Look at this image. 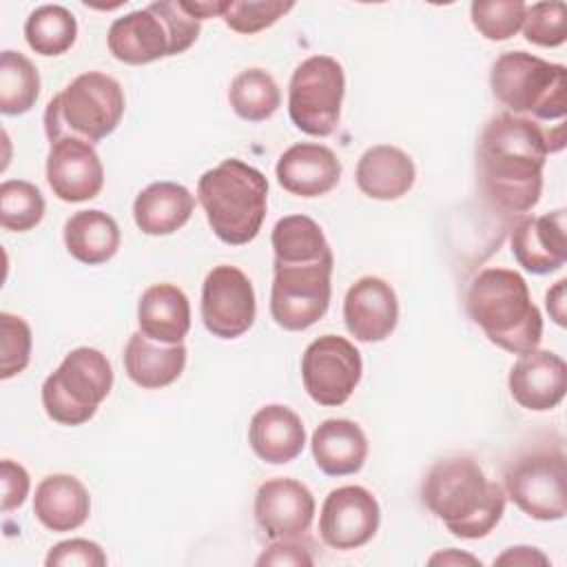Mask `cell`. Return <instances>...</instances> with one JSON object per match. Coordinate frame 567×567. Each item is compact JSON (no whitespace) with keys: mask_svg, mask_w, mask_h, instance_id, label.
<instances>
[{"mask_svg":"<svg viewBox=\"0 0 567 567\" xmlns=\"http://www.w3.org/2000/svg\"><path fill=\"white\" fill-rule=\"evenodd\" d=\"M270 244L275 261L284 264L317 261L332 255L321 226L306 215L281 217L270 233Z\"/></svg>","mask_w":567,"mask_h":567,"instance_id":"f1b7e54d","label":"cell"},{"mask_svg":"<svg viewBox=\"0 0 567 567\" xmlns=\"http://www.w3.org/2000/svg\"><path fill=\"white\" fill-rule=\"evenodd\" d=\"M0 379H11L20 374L31 361V328L29 323L11 312H0Z\"/></svg>","mask_w":567,"mask_h":567,"instance_id":"e575fe53","label":"cell"},{"mask_svg":"<svg viewBox=\"0 0 567 567\" xmlns=\"http://www.w3.org/2000/svg\"><path fill=\"white\" fill-rule=\"evenodd\" d=\"M343 93V66L330 55H310L292 71L288 115L301 133L328 137L339 124Z\"/></svg>","mask_w":567,"mask_h":567,"instance_id":"ba28073f","label":"cell"},{"mask_svg":"<svg viewBox=\"0 0 567 567\" xmlns=\"http://www.w3.org/2000/svg\"><path fill=\"white\" fill-rule=\"evenodd\" d=\"M312 492L295 478H270L255 494V520L270 540L301 538L315 518Z\"/></svg>","mask_w":567,"mask_h":567,"instance_id":"9a60e30c","label":"cell"},{"mask_svg":"<svg viewBox=\"0 0 567 567\" xmlns=\"http://www.w3.org/2000/svg\"><path fill=\"white\" fill-rule=\"evenodd\" d=\"M512 255L532 275H549L565 266L567 239H565V210L540 217H523L509 237Z\"/></svg>","mask_w":567,"mask_h":567,"instance_id":"ffe728a7","label":"cell"},{"mask_svg":"<svg viewBox=\"0 0 567 567\" xmlns=\"http://www.w3.org/2000/svg\"><path fill=\"white\" fill-rule=\"evenodd\" d=\"M341 159L332 148L315 142H301L286 148L275 166L277 182L297 197H321L341 179Z\"/></svg>","mask_w":567,"mask_h":567,"instance_id":"d6986e66","label":"cell"},{"mask_svg":"<svg viewBox=\"0 0 567 567\" xmlns=\"http://www.w3.org/2000/svg\"><path fill=\"white\" fill-rule=\"evenodd\" d=\"M563 146V124L551 131L523 115H494L476 144V171L485 199L507 215L532 210L543 193L545 159Z\"/></svg>","mask_w":567,"mask_h":567,"instance_id":"6da1fadb","label":"cell"},{"mask_svg":"<svg viewBox=\"0 0 567 567\" xmlns=\"http://www.w3.org/2000/svg\"><path fill=\"white\" fill-rule=\"evenodd\" d=\"M343 321L357 341L377 343L388 339L399 321L394 288L381 277L357 279L343 299Z\"/></svg>","mask_w":567,"mask_h":567,"instance_id":"2e32d148","label":"cell"},{"mask_svg":"<svg viewBox=\"0 0 567 567\" xmlns=\"http://www.w3.org/2000/svg\"><path fill=\"white\" fill-rule=\"evenodd\" d=\"M140 332L148 339L177 346L190 330V303L182 288L175 284L148 286L137 303Z\"/></svg>","mask_w":567,"mask_h":567,"instance_id":"603a6c76","label":"cell"},{"mask_svg":"<svg viewBox=\"0 0 567 567\" xmlns=\"http://www.w3.org/2000/svg\"><path fill=\"white\" fill-rule=\"evenodd\" d=\"M315 465L328 476L357 474L368 458V439L350 419H326L310 439Z\"/></svg>","mask_w":567,"mask_h":567,"instance_id":"d4e9b609","label":"cell"},{"mask_svg":"<svg viewBox=\"0 0 567 567\" xmlns=\"http://www.w3.org/2000/svg\"><path fill=\"white\" fill-rule=\"evenodd\" d=\"M120 239L117 221L97 208L78 210L64 221V246L73 259L86 266H100L113 259Z\"/></svg>","mask_w":567,"mask_h":567,"instance_id":"83f0119b","label":"cell"},{"mask_svg":"<svg viewBox=\"0 0 567 567\" xmlns=\"http://www.w3.org/2000/svg\"><path fill=\"white\" fill-rule=\"evenodd\" d=\"M33 514L51 532H71L86 523L91 496L73 474H49L35 487Z\"/></svg>","mask_w":567,"mask_h":567,"instance_id":"cb8c5ba5","label":"cell"},{"mask_svg":"<svg viewBox=\"0 0 567 567\" xmlns=\"http://www.w3.org/2000/svg\"><path fill=\"white\" fill-rule=\"evenodd\" d=\"M354 177L365 197L392 202L414 186L416 168L405 151L390 144H377L359 157Z\"/></svg>","mask_w":567,"mask_h":567,"instance_id":"7402d4cb","label":"cell"},{"mask_svg":"<svg viewBox=\"0 0 567 567\" xmlns=\"http://www.w3.org/2000/svg\"><path fill=\"white\" fill-rule=\"evenodd\" d=\"M334 257L317 261H275L270 288V317L284 330L299 332L315 326L330 306Z\"/></svg>","mask_w":567,"mask_h":567,"instance_id":"9c48e42d","label":"cell"},{"mask_svg":"<svg viewBox=\"0 0 567 567\" xmlns=\"http://www.w3.org/2000/svg\"><path fill=\"white\" fill-rule=\"evenodd\" d=\"M421 498L450 534L476 540L501 523L507 494L474 458L447 456L425 474Z\"/></svg>","mask_w":567,"mask_h":567,"instance_id":"7a4b0ae2","label":"cell"},{"mask_svg":"<svg viewBox=\"0 0 567 567\" xmlns=\"http://www.w3.org/2000/svg\"><path fill=\"white\" fill-rule=\"evenodd\" d=\"M567 7L565 2H536L527 4L523 18L525 40L538 47H560L567 40Z\"/></svg>","mask_w":567,"mask_h":567,"instance_id":"8d00e7d4","label":"cell"},{"mask_svg":"<svg viewBox=\"0 0 567 567\" xmlns=\"http://www.w3.org/2000/svg\"><path fill=\"white\" fill-rule=\"evenodd\" d=\"M505 494L514 505L536 520H560L565 503V452L532 450L505 467Z\"/></svg>","mask_w":567,"mask_h":567,"instance_id":"30bf717a","label":"cell"},{"mask_svg":"<svg viewBox=\"0 0 567 567\" xmlns=\"http://www.w3.org/2000/svg\"><path fill=\"white\" fill-rule=\"evenodd\" d=\"M228 102L241 120L264 122L279 109L281 91L268 71L246 69L233 78Z\"/></svg>","mask_w":567,"mask_h":567,"instance_id":"4dcf8cb0","label":"cell"},{"mask_svg":"<svg viewBox=\"0 0 567 567\" xmlns=\"http://www.w3.org/2000/svg\"><path fill=\"white\" fill-rule=\"evenodd\" d=\"M494 565H520V567H534V565H549V558L536 549V547H527V545H516V547H509L505 549L496 560Z\"/></svg>","mask_w":567,"mask_h":567,"instance_id":"60d3db41","label":"cell"},{"mask_svg":"<svg viewBox=\"0 0 567 567\" xmlns=\"http://www.w3.org/2000/svg\"><path fill=\"white\" fill-rule=\"evenodd\" d=\"M381 509L372 492L361 485L332 489L319 514V536L332 549H359L370 543L379 529Z\"/></svg>","mask_w":567,"mask_h":567,"instance_id":"4fadbf2b","label":"cell"},{"mask_svg":"<svg viewBox=\"0 0 567 567\" xmlns=\"http://www.w3.org/2000/svg\"><path fill=\"white\" fill-rule=\"evenodd\" d=\"M122 84L100 71H86L53 95L44 111L49 142L73 135L91 144L111 135L124 115Z\"/></svg>","mask_w":567,"mask_h":567,"instance_id":"5b68a950","label":"cell"},{"mask_svg":"<svg viewBox=\"0 0 567 567\" xmlns=\"http://www.w3.org/2000/svg\"><path fill=\"white\" fill-rule=\"evenodd\" d=\"M195 210V197L177 182H153L133 202L135 226L144 235L162 237L179 230Z\"/></svg>","mask_w":567,"mask_h":567,"instance_id":"484cf974","label":"cell"},{"mask_svg":"<svg viewBox=\"0 0 567 567\" xmlns=\"http://www.w3.org/2000/svg\"><path fill=\"white\" fill-rule=\"evenodd\" d=\"M47 567H104L106 565V554L102 547L93 540L86 538H71L53 545L44 558Z\"/></svg>","mask_w":567,"mask_h":567,"instance_id":"74e56055","label":"cell"},{"mask_svg":"<svg viewBox=\"0 0 567 567\" xmlns=\"http://www.w3.org/2000/svg\"><path fill=\"white\" fill-rule=\"evenodd\" d=\"M186 365L184 343L164 346L140 330L128 337L124 348V370L128 379L144 390H159L179 379Z\"/></svg>","mask_w":567,"mask_h":567,"instance_id":"4316f807","label":"cell"},{"mask_svg":"<svg viewBox=\"0 0 567 567\" xmlns=\"http://www.w3.org/2000/svg\"><path fill=\"white\" fill-rule=\"evenodd\" d=\"M197 199L215 237L228 246L250 244L266 219L268 179L237 159H224L197 182Z\"/></svg>","mask_w":567,"mask_h":567,"instance_id":"277c9868","label":"cell"},{"mask_svg":"<svg viewBox=\"0 0 567 567\" xmlns=\"http://www.w3.org/2000/svg\"><path fill=\"white\" fill-rule=\"evenodd\" d=\"M527 4L520 0H474L470 7L474 29L492 40L503 42L523 27Z\"/></svg>","mask_w":567,"mask_h":567,"instance_id":"836d02e7","label":"cell"},{"mask_svg":"<svg viewBox=\"0 0 567 567\" xmlns=\"http://www.w3.org/2000/svg\"><path fill=\"white\" fill-rule=\"evenodd\" d=\"M47 182L53 195L69 204L97 197L104 186V166L95 146L73 135L53 140L47 155Z\"/></svg>","mask_w":567,"mask_h":567,"instance_id":"5bb4252c","label":"cell"},{"mask_svg":"<svg viewBox=\"0 0 567 567\" xmlns=\"http://www.w3.org/2000/svg\"><path fill=\"white\" fill-rule=\"evenodd\" d=\"M0 476H2V512H11L20 507L29 496V487H31L29 472L20 463L4 458L0 463Z\"/></svg>","mask_w":567,"mask_h":567,"instance_id":"f35d334b","label":"cell"},{"mask_svg":"<svg viewBox=\"0 0 567 567\" xmlns=\"http://www.w3.org/2000/svg\"><path fill=\"white\" fill-rule=\"evenodd\" d=\"M113 388L109 359L89 346L71 350L42 383V405L60 425H82L97 412Z\"/></svg>","mask_w":567,"mask_h":567,"instance_id":"52a82bcc","label":"cell"},{"mask_svg":"<svg viewBox=\"0 0 567 567\" xmlns=\"http://www.w3.org/2000/svg\"><path fill=\"white\" fill-rule=\"evenodd\" d=\"M363 361L352 341L339 334H323L308 343L301 357V379L308 396L323 405H343L361 381Z\"/></svg>","mask_w":567,"mask_h":567,"instance_id":"8fae6325","label":"cell"},{"mask_svg":"<svg viewBox=\"0 0 567 567\" xmlns=\"http://www.w3.org/2000/svg\"><path fill=\"white\" fill-rule=\"evenodd\" d=\"M47 204L40 188L27 179H7L0 186V224L11 233H27L44 217Z\"/></svg>","mask_w":567,"mask_h":567,"instance_id":"d6a6232c","label":"cell"},{"mask_svg":"<svg viewBox=\"0 0 567 567\" xmlns=\"http://www.w3.org/2000/svg\"><path fill=\"white\" fill-rule=\"evenodd\" d=\"M430 565H481L478 558H474L472 554H463L458 549H445L439 551L430 558Z\"/></svg>","mask_w":567,"mask_h":567,"instance_id":"7bdbcfd3","label":"cell"},{"mask_svg":"<svg viewBox=\"0 0 567 567\" xmlns=\"http://www.w3.org/2000/svg\"><path fill=\"white\" fill-rule=\"evenodd\" d=\"M509 394L529 412L554 410L567 390V365L551 350H532L518 357L507 377Z\"/></svg>","mask_w":567,"mask_h":567,"instance_id":"ac0fdd59","label":"cell"},{"mask_svg":"<svg viewBox=\"0 0 567 567\" xmlns=\"http://www.w3.org/2000/svg\"><path fill=\"white\" fill-rule=\"evenodd\" d=\"M40 95V75L35 64L20 51H2L0 55V111L4 115H22L31 111Z\"/></svg>","mask_w":567,"mask_h":567,"instance_id":"1f68e13d","label":"cell"},{"mask_svg":"<svg viewBox=\"0 0 567 567\" xmlns=\"http://www.w3.org/2000/svg\"><path fill=\"white\" fill-rule=\"evenodd\" d=\"M465 310L483 334L505 352L525 354L543 339V317L527 281L509 268H485L467 286Z\"/></svg>","mask_w":567,"mask_h":567,"instance_id":"3957f363","label":"cell"},{"mask_svg":"<svg viewBox=\"0 0 567 567\" xmlns=\"http://www.w3.org/2000/svg\"><path fill=\"white\" fill-rule=\"evenodd\" d=\"M206 330L217 339H237L248 332L257 317L250 279L237 266H215L202 286L199 303Z\"/></svg>","mask_w":567,"mask_h":567,"instance_id":"7c38bea8","label":"cell"},{"mask_svg":"<svg viewBox=\"0 0 567 567\" xmlns=\"http://www.w3.org/2000/svg\"><path fill=\"white\" fill-rule=\"evenodd\" d=\"M257 565H290V567H301V565H312V556L308 554V547L299 543V538L292 540H275L259 558Z\"/></svg>","mask_w":567,"mask_h":567,"instance_id":"ab89813d","label":"cell"},{"mask_svg":"<svg viewBox=\"0 0 567 567\" xmlns=\"http://www.w3.org/2000/svg\"><path fill=\"white\" fill-rule=\"evenodd\" d=\"M248 443L261 461L284 465L301 454L306 445V427L295 410L281 403H270L252 414Z\"/></svg>","mask_w":567,"mask_h":567,"instance_id":"44dd1931","label":"cell"},{"mask_svg":"<svg viewBox=\"0 0 567 567\" xmlns=\"http://www.w3.org/2000/svg\"><path fill=\"white\" fill-rule=\"evenodd\" d=\"M565 73L563 64L527 51H507L492 64L489 86L509 113L534 122H551L567 113Z\"/></svg>","mask_w":567,"mask_h":567,"instance_id":"8992f818","label":"cell"},{"mask_svg":"<svg viewBox=\"0 0 567 567\" xmlns=\"http://www.w3.org/2000/svg\"><path fill=\"white\" fill-rule=\"evenodd\" d=\"M106 47L115 60L135 66L175 55L171 29L153 4L115 18L106 33Z\"/></svg>","mask_w":567,"mask_h":567,"instance_id":"e0dca14e","label":"cell"},{"mask_svg":"<svg viewBox=\"0 0 567 567\" xmlns=\"http://www.w3.org/2000/svg\"><path fill=\"white\" fill-rule=\"evenodd\" d=\"M295 2H279V0H261V2H228L224 4L221 20L228 29L252 35L268 27H272L279 18H284Z\"/></svg>","mask_w":567,"mask_h":567,"instance_id":"d590c367","label":"cell"},{"mask_svg":"<svg viewBox=\"0 0 567 567\" xmlns=\"http://www.w3.org/2000/svg\"><path fill=\"white\" fill-rule=\"evenodd\" d=\"M565 279L556 281V286L551 290H547V297H545V303H547V310H549V317L558 323V326H565Z\"/></svg>","mask_w":567,"mask_h":567,"instance_id":"b9f144b4","label":"cell"},{"mask_svg":"<svg viewBox=\"0 0 567 567\" xmlns=\"http://www.w3.org/2000/svg\"><path fill=\"white\" fill-rule=\"evenodd\" d=\"M78 38L75 16L62 4L35 7L24 22V40L40 55H62Z\"/></svg>","mask_w":567,"mask_h":567,"instance_id":"f546056e","label":"cell"}]
</instances>
